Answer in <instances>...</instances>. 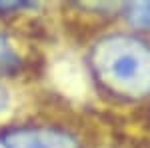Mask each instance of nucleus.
Returning <instances> with one entry per match:
<instances>
[{
    "mask_svg": "<svg viewBox=\"0 0 150 148\" xmlns=\"http://www.w3.org/2000/svg\"><path fill=\"white\" fill-rule=\"evenodd\" d=\"M122 12L134 28L150 30V2H128Z\"/></svg>",
    "mask_w": 150,
    "mask_h": 148,
    "instance_id": "obj_3",
    "label": "nucleus"
},
{
    "mask_svg": "<svg viewBox=\"0 0 150 148\" xmlns=\"http://www.w3.org/2000/svg\"><path fill=\"white\" fill-rule=\"evenodd\" d=\"M4 148H78L76 138L54 128H14L0 136Z\"/></svg>",
    "mask_w": 150,
    "mask_h": 148,
    "instance_id": "obj_2",
    "label": "nucleus"
},
{
    "mask_svg": "<svg viewBox=\"0 0 150 148\" xmlns=\"http://www.w3.org/2000/svg\"><path fill=\"white\" fill-rule=\"evenodd\" d=\"M20 68V58L8 44V38L0 34V72H14Z\"/></svg>",
    "mask_w": 150,
    "mask_h": 148,
    "instance_id": "obj_4",
    "label": "nucleus"
},
{
    "mask_svg": "<svg viewBox=\"0 0 150 148\" xmlns=\"http://www.w3.org/2000/svg\"><path fill=\"white\" fill-rule=\"evenodd\" d=\"M90 62L98 80L116 94L138 98L150 92V44L138 36L102 38L92 48Z\"/></svg>",
    "mask_w": 150,
    "mask_h": 148,
    "instance_id": "obj_1",
    "label": "nucleus"
},
{
    "mask_svg": "<svg viewBox=\"0 0 150 148\" xmlns=\"http://www.w3.org/2000/svg\"><path fill=\"white\" fill-rule=\"evenodd\" d=\"M36 4L32 2H24V0H16V2H6L0 0V12H12V10H20V8H34Z\"/></svg>",
    "mask_w": 150,
    "mask_h": 148,
    "instance_id": "obj_5",
    "label": "nucleus"
},
{
    "mask_svg": "<svg viewBox=\"0 0 150 148\" xmlns=\"http://www.w3.org/2000/svg\"><path fill=\"white\" fill-rule=\"evenodd\" d=\"M6 98H8V96H6V92L0 88V110H2V108L6 106Z\"/></svg>",
    "mask_w": 150,
    "mask_h": 148,
    "instance_id": "obj_6",
    "label": "nucleus"
}]
</instances>
